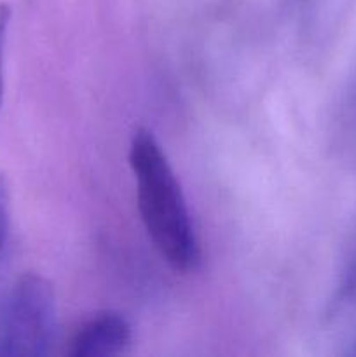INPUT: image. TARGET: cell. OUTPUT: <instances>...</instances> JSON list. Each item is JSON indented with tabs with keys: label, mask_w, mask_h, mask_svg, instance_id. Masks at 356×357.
Returning <instances> with one entry per match:
<instances>
[{
	"label": "cell",
	"mask_w": 356,
	"mask_h": 357,
	"mask_svg": "<svg viewBox=\"0 0 356 357\" xmlns=\"http://www.w3.org/2000/svg\"><path fill=\"white\" fill-rule=\"evenodd\" d=\"M355 354H356V351H355Z\"/></svg>",
	"instance_id": "7"
},
{
	"label": "cell",
	"mask_w": 356,
	"mask_h": 357,
	"mask_svg": "<svg viewBox=\"0 0 356 357\" xmlns=\"http://www.w3.org/2000/svg\"><path fill=\"white\" fill-rule=\"evenodd\" d=\"M133 342V330L122 314H96L80 326L72 340L73 357H114L126 354Z\"/></svg>",
	"instance_id": "3"
},
{
	"label": "cell",
	"mask_w": 356,
	"mask_h": 357,
	"mask_svg": "<svg viewBox=\"0 0 356 357\" xmlns=\"http://www.w3.org/2000/svg\"><path fill=\"white\" fill-rule=\"evenodd\" d=\"M56 338V296L40 274H23L0 300V357L47 356Z\"/></svg>",
	"instance_id": "2"
},
{
	"label": "cell",
	"mask_w": 356,
	"mask_h": 357,
	"mask_svg": "<svg viewBox=\"0 0 356 357\" xmlns=\"http://www.w3.org/2000/svg\"><path fill=\"white\" fill-rule=\"evenodd\" d=\"M10 21V7L0 3V105L3 98V47H6V35Z\"/></svg>",
	"instance_id": "6"
},
{
	"label": "cell",
	"mask_w": 356,
	"mask_h": 357,
	"mask_svg": "<svg viewBox=\"0 0 356 357\" xmlns=\"http://www.w3.org/2000/svg\"><path fill=\"white\" fill-rule=\"evenodd\" d=\"M129 166L136 180L140 216L154 248L173 271L195 272L202 264L201 243L180 181L150 129L133 132Z\"/></svg>",
	"instance_id": "1"
},
{
	"label": "cell",
	"mask_w": 356,
	"mask_h": 357,
	"mask_svg": "<svg viewBox=\"0 0 356 357\" xmlns=\"http://www.w3.org/2000/svg\"><path fill=\"white\" fill-rule=\"evenodd\" d=\"M10 225V187L6 174H0V253L7 241Z\"/></svg>",
	"instance_id": "4"
},
{
	"label": "cell",
	"mask_w": 356,
	"mask_h": 357,
	"mask_svg": "<svg viewBox=\"0 0 356 357\" xmlns=\"http://www.w3.org/2000/svg\"><path fill=\"white\" fill-rule=\"evenodd\" d=\"M353 298H356V250L342 272L337 288V303H348Z\"/></svg>",
	"instance_id": "5"
}]
</instances>
